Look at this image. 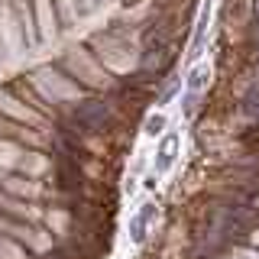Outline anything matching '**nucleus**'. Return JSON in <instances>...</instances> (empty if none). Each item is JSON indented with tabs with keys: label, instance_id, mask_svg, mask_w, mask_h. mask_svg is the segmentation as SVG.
<instances>
[{
	"label": "nucleus",
	"instance_id": "1",
	"mask_svg": "<svg viewBox=\"0 0 259 259\" xmlns=\"http://www.w3.org/2000/svg\"><path fill=\"white\" fill-rule=\"evenodd\" d=\"M175 156H178V136L175 133H165V136H162V143H159V149H156V175L168 172V168L175 165Z\"/></svg>",
	"mask_w": 259,
	"mask_h": 259
},
{
	"label": "nucleus",
	"instance_id": "2",
	"mask_svg": "<svg viewBox=\"0 0 259 259\" xmlns=\"http://www.w3.org/2000/svg\"><path fill=\"white\" fill-rule=\"evenodd\" d=\"M152 217H156V204H152V201L140 204V210L130 217V237H133L136 243H143V240H146V230H149Z\"/></svg>",
	"mask_w": 259,
	"mask_h": 259
},
{
	"label": "nucleus",
	"instance_id": "3",
	"mask_svg": "<svg viewBox=\"0 0 259 259\" xmlns=\"http://www.w3.org/2000/svg\"><path fill=\"white\" fill-rule=\"evenodd\" d=\"M204 84H207V68H191L188 81H185V88H188V101H194V97L204 91Z\"/></svg>",
	"mask_w": 259,
	"mask_h": 259
},
{
	"label": "nucleus",
	"instance_id": "4",
	"mask_svg": "<svg viewBox=\"0 0 259 259\" xmlns=\"http://www.w3.org/2000/svg\"><path fill=\"white\" fill-rule=\"evenodd\" d=\"M162 130H165V117H162V113H152V117L146 120V133H149V136H159Z\"/></svg>",
	"mask_w": 259,
	"mask_h": 259
},
{
	"label": "nucleus",
	"instance_id": "5",
	"mask_svg": "<svg viewBox=\"0 0 259 259\" xmlns=\"http://www.w3.org/2000/svg\"><path fill=\"white\" fill-rule=\"evenodd\" d=\"M243 143H249V146H259V123H256L253 130H246V133H243Z\"/></svg>",
	"mask_w": 259,
	"mask_h": 259
}]
</instances>
